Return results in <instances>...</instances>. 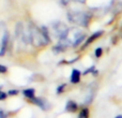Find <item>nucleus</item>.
<instances>
[{"instance_id": "nucleus-17", "label": "nucleus", "mask_w": 122, "mask_h": 118, "mask_svg": "<svg viewBox=\"0 0 122 118\" xmlns=\"http://www.w3.org/2000/svg\"><path fill=\"white\" fill-rule=\"evenodd\" d=\"M17 93H18V90H16V89H15V90L14 89H12V90L9 91V95L10 96H16Z\"/></svg>"}, {"instance_id": "nucleus-7", "label": "nucleus", "mask_w": 122, "mask_h": 118, "mask_svg": "<svg viewBox=\"0 0 122 118\" xmlns=\"http://www.w3.org/2000/svg\"><path fill=\"white\" fill-rule=\"evenodd\" d=\"M77 104L75 103L74 101H72V100H70V101H67L66 105H65V110L67 111V112L70 113H75L76 111H77Z\"/></svg>"}, {"instance_id": "nucleus-9", "label": "nucleus", "mask_w": 122, "mask_h": 118, "mask_svg": "<svg viewBox=\"0 0 122 118\" xmlns=\"http://www.w3.org/2000/svg\"><path fill=\"white\" fill-rule=\"evenodd\" d=\"M102 34H103V31H97V32H95V33H93L92 36H91L90 38L87 40V42H86V44H85V46H87V45H89L90 43H92L93 41L95 40V39H97L99 37H101Z\"/></svg>"}, {"instance_id": "nucleus-8", "label": "nucleus", "mask_w": 122, "mask_h": 118, "mask_svg": "<svg viewBox=\"0 0 122 118\" xmlns=\"http://www.w3.org/2000/svg\"><path fill=\"white\" fill-rule=\"evenodd\" d=\"M31 102H33L34 104H36L38 106H40L42 110H46L47 108L46 102H45L43 99H40V98H33V99L31 100Z\"/></svg>"}, {"instance_id": "nucleus-3", "label": "nucleus", "mask_w": 122, "mask_h": 118, "mask_svg": "<svg viewBox=\"0 0 122 118\" xmlns=\"http://www.w3.org/2000/svg\"><path fill=\"white\" fill-rule=\"evenodd\" d=\"M67 17L70 21L80 27H88L89 21H90V16L85 12H70Z\"/></svg>"}, {"instance_id": "nucleus-1", "label": "nucleus", "mask_w": 122, "mask_h": 118, "mask_svg": "<svg viewBox=\"0 0 122 118\" xmlns=\"http://www.w3.org/2000/svg\"><path fill=\"white\" fill-rule=\"evenodd\" d=\"M28 34H29L30 43H32L36 46H43L49 42L48 31L46 27H42L40 29L34 25H30L28 29Z\"/></svg>"}, {"instance_id": "nucleus-14", "label": "nucleus", "mask_w": 122, "mask_h": 118, "mask_svg": "<svg viewBox=\"0 0 122 118\" xmlns=\"http://www.w3.org/2000/svg\"><path fill=\"white\" fill-rule=\"evenodd\" d=\"M0 118H8V114L1 108H0Z\"/></svg>"}, {"instance_id": "nucleus-4", "label": "nucleus", "mask_w": 122, "mask_h": 118, "mask_svg": "<svg viewBox=\"0 0 122 118\" xmlns=\"http://www.w3.org/2000/svg\"><path fill=\"white\" fill-rule=\"evenodd\" d=\"M53 29H54V32H55L56 37H58V38H59V40H60L61 38H63V37L66 34L69 28H67L63 23H57V24H55V25H54Z\"/></svg>"}, {"instance_id": "nucleus-5", "label": "nucleus", "mask_w": 122, "mask_h": 118, "mask_svg": "<svg viewBox=\"0 0 122 118\" xmlns=\"http://www.w3.org/2000/svg\"><path fill=\"white\" fill-rule=\"evenodd\" d=\"M8 42H9V33L6 31L3 32V37H2V41H1V49H0V56L4 55L6 51V46H8Z\"/></svg>"}, {"instance_id": "nucleus-10", "label": "nucleus", "mask_w": 122, "mask_h": 118, "mask_svg": "<svg viewBox=\"0 0 122 118\" xmlns=\"http://www.w3.org/2000/svg\"><path fill=\"white\" fill-rule=\"evenodd\" d=\"M23 93H24V96H25L26 98H28V99H30V100H32L33 98H36L34 97V89L33 88L25 89V90L23 91Z\"/></svg>"}, {"instance_id": "nucleus-19", "label": "nucleus", "mask_w": 122, "mask_h": 118, "mask_svg": "<svg viewBox=\"0 0 122 118\" xmlns=\"http://www.w3.org/2000/svg\"><path fill=\"white\" fill-rule=\"evenodd\" d=\"M62 2H63V4H67L69 3V0H62Z\"/></svg>"}, {"instance_id": "nucleus-13", "label": "nucleus", "mask_w": 122, "mask_h": 118, "mask_svg": "<svg viewBox=\"0 0 122 118\" xmlns=\"http://www.w3.org/2000/svg\"><path fill=\"white\" fill-rule=\"evenodd\" d=\"M102 54H103V49H102L101 47H97V48L95 49V57L100 58L102 56Z\"/></svg>"}, {"instance_id": "nucleus-6", "label": "nucleus", "mask_w": 122, "mask_h": 118, "mask_svg": "<svg viewBox=\"0 0 122 118\" xmlns=\"http://www.w3.org/2000/svg\"><path fill=\"white\" fill-rule=\"evenodd\" d=\"M80 75H81V73H80L79 70L74 69L73 71H72V74H71V83H73V84H77V83H79Z\"/></svg>"}, {"instance_id": "nucleus-18", "label": "nucleus", "mask_w": 122, "mask_h": 118, "mask_svg": "<svg viewBox=\"0 0 122 118\" xmlns=\"http://www.w3.org/2000/svg\"><path fill=\"white\" fill-rule=\"evenodd\" d=\"M75 1H77L78 3H85V2H86V0H75Z\"/></svg>"}, {"instance_id": "nucleus-20", "label": "nucleus", "mask_w": 122, "mask_h": 118, "mask_svg": "<svg viewBox=\"0 0 122 118\" xmlns=\"http://www.w3.org/2000/svg\"><path fill=\"white\" fill-rule=\"evenodd\" d=\"M115 118H122V115H118V116H116Z\"/></svg>"}, {"instance_id": "nucleus-12", "label": "nucleus", "mask_w": 122, "mask_h": 118, "mask_svg": "<svg viewBox=\"0 0 122 118\" xmlns=\"http://www.w3.org/2000/svg\"><path fill=\"white\" fill-rule=\"evenodd\" d=\"M66 87V84H62V85H60V86H58V88H57V93H62L63 91H64V88Z\"/></svg>"}, {"instance_id": "nucleus-2", "label": "nucleus", "mask_w": 122, "mask_h": 118, "mask_svg": "<svg viewBox=\"0 0 122 118\" xmlns=\"http://www.w3.org/2000/svg\"><path fill=\"white\" fill-rule=\"evenodd\" d=\"M85 34L81 30L78 28H69L66 34L63 38L59 40V44L65 48L66 46L71 45V46H76V45L80 44L85 39Z\"/></svg>"}, {"instance_id": "nucleus-16", "label": "nucleus", "mask_w": 122, "mask_h": 118, "mask_svg": "<svg viewBox=\"0 0 122 118\" xmlns=\"http://www.w3.org/2000/svg\"><path fill=\"white\" fill-rule=\"evenodd\" d=\"M6 71H8V69H6V67H4V65L0 64V73H5Z\"/></svg>"}, {"instance_id": "nucleus-15", "label": "nucleus", "mask_w": 122, "mask_h": 118, "mask_svg": "<svg viewBox=\"0 0 122 118\" xmlns=\"http://www.w3.org/2000/svg\"><path fill=\"white\" fill-rule=\"evenodd\" d=\"M4 99H6V93L0 90V101H2V100H4Z\"/></svg>"}, {"instance_id": "nucleus-11", "label": "nucleus", "mask_w": 122, "mask_h": 118, "mask_svg": "<svg viewBox=\"0 0 122 118\" xmlns=\"http://www.w3.org/2000/svg\"><path fill=\"white\" fill-rule=\"evenodd\" d=\"M78 118H89V108L85 107L79 112Z\"/></svg>"}]
</instances>
